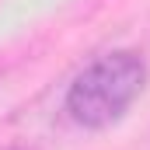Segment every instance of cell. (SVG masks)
<instances>
[{
  "instance_id": "6da1fadb",
  "label": "cell",
  "mask_w": 150,
  "mask_h": 150,
  "mask_svg": "<svg viewBox=\"0 0 150 150\" xmlns=\"http://www.w3.org/2000/svg\"><path fill=\"white\" fill-rule=\"evenodd\" d=\"M147 87V63L133 49H115L98 56L74 77L63 108L80 129H105L129 112V105Z\"/></svg>"
}]
</instances>
